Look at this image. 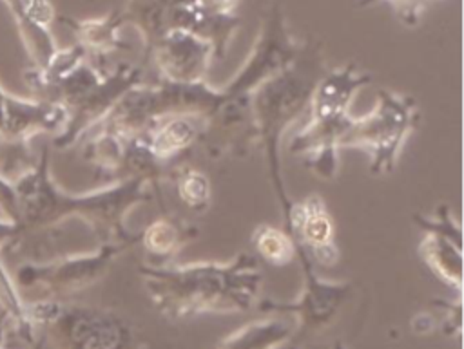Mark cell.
Returning <instances> with one entry per match:
<instances>
[{
    "mask_svg": "<svg viewBox=\"0 0 464 349\" xmlns=\"http://www.w3.org/2000/svg\"><path fill=\"white\" fill-rule=\"evenodd\" d=\"M25 349H44V340L38 336V340L33 344V345H29V347H25Z\"/></svg>",
    "mask_w": 464,
    "mask_h": 349,
    "instance_id": "44dd1931",
    "label": "cell"
},
{
    "mask_svg": "<svg viewBox=\"0 0 464 349\" xmlns=\"http://www.w3.org/2000/svg\"><path fill=\"white\" fill-rule=\"evenodd\" d=\"M138 273L156 309L170 320L248 311L257 304L263 284L259 260L248 253L227 262H147L138 266Z\"/></svg>",
    "mask_w": 464,
    "mask_h": 349,
    "instance_id": "7a4b0ae2",
    "label": "cell"
},
{
    "mask_svg": "<svg viewBox=\"0 0 464 349\" xmlns=\"http://www.w3.org/2000/svg\"><path fill=\"white\" fill-rule=\"evenodd\" d=\"M326 74L317 56H295V60L276 76L263 81L250 94V118L256 143L266 157L274 193L281 204L283 217L292 204L283 174L279 143L286 128L308 110L319 80Z\"/></svg>",
    "mask_w": 464,
    "mask_h": 349,
    "instance_id": "277c9868",
    "label": "cell"
},
{
    "mask_svg": "<svg viewBox=\"0 0 464 349\" xmlns=\"http://www.w3.org/2000/svg\"><path fill=\"white\" fill-rule=\"evenodd\" d=\"M161 80L174 83L205 81L208 65V47L190 38L167 40L156 54Z\"/></svg>",
    "mask_w": 464,
    "mask_h": 349,
    "instance_id": "5bb4252c",
    "label": "cell"
},
{
    "mask_svg": "<svg viewBox=\"0 0 464 349\" xmlns=\"http://www.w3.org/2000/svg\"><path fill=\"white\" fill-rule=\"evenodd\" d=\"M370 81V74L353 67L326 72L310 99V118L292 137L288 150L303 157V165L321 179H335L339 172V143L352 123L353 96Z\"/></svg>",
    "mask_w": 464,
    "mask_h": 349,
    "instance_id": "5b68a950",
    "label": "cell"
},
{
    "mask_svg": "<svg viewBox=\"0 0 464 349\" xmlns=\"http://www.w3.org/2000/svg\"><path fill=\"white\" fill-rule=\"evenodd\" d=\"M303 268V289L294 302H281L274 298L257 300V309L263 313L292 315L295 318L294 338L299 340L306 335L326 329L339 315L341 307L352 295L350 282L323 280L310 259H299Z\"/></svg>",
    "mask_w": 464,
    "mask_h": 349,
    "instance_id": "30bf717a",
    "label": "cell"
},
{
    "mask_svg": "<svg viewBox=\"0 0 464 349\" xmlns=\"http://www.w3.org/2000/svg\"><path fill=\"white\" fill-rule=\"evenodd\" d=\"M24 80L34 98L65 110V125L53 137V145L65 150L98 127L127 90L140 85V71L120 69L111 76H102L85 61L80 47H71L56 51L42 69L25 71Z\"/></svg>",
    "mask_w": 464,
    "mask_h": 349,
    "instance_id": "3957f363",
    "label": "cell"
},
{
    "mask_svg": "<svg viewBox=\"0 0 464 349\" xmlns=\"http://www.w3.org/2000/svg\"><path fill=\"white\" fill-rule=\"evenodd\" d=\"M9 9L20 38L24 42L25 52L31 58L34 69H42L58 51L49 31L36 27L29 18V0H2Z\"/></svg>",
    "mask_w": 464,
    "mask_h": 349,
    "instance_id": "e0dca14e",
    "label": "cell"
},
{
    "mask_svg": "<svg viewBox=\"0 0 464 349\" xmlns=\"http://www.w3.org/2000/svg\"><path fill=\"white\" fill-rule=\"evenodd\" d=\"M419 119L420 112L411 96L379 89L375 107L361 118H352L339 146L362 150L370 159L372 175L392 174Z\"/></svg>",
    "mask_w": 464,
    "mask_h": 349,
    "instance_id": "ba28073f",
    "label": "cell"
},
{
    "mask_svg": "<svg viewBox=\"0 0 464 349\" xmlns=\"http://www.w3.org/2000/svg\"><path fill=\"white\" fill-rule=\"evenodd\" d=\"M129 244L103 242L94 251L54 257L49 260L22 262L11 271L14 289L24 302H67L76 293L102 280L114 259Z\"/></svg>",
    "mask_w": 464,
    "mask_h": 349,
    "instance_id": "52a82bcc",
    "label": "cell"
},
{
    "mask_svg": "<svg viewBox=\"0 0 464 349\" xmlns=\"http://www.w3.org/2000/svg\"><path fill=\"white\" fill-rule=\"evenodd\" d=\"M285 349H297V345H295V344H286Z\"/></svg>",
    "mask_w": 464,
    "mask_h": 349,
    "instance_id": "7402d4cb",
    "label": "cell"
},
{
    "mask_svg": "<svg viewBox=\"0 0 464 349\" xmlns=\"http://www.w3.org/2000/svg\"><path fill=\"white\" fill-rule=\"evenodd\" d=\"M198 228L194 224L183 222L181 219L163 215L154 221L147 230L140 231V242L149 255L169 259L176 255L183 246L198 237Z\"/></svg>",
    "mask_w": 464,
    "mask_h": 349,
    "instance_id": "2e32d148",
    "label": "cell"
},
{
    "mask_svg": "<svg viewBox=\"0 0 464 349\" xmlns=\"http://www.w3.org/2000/svg\"><path fill=\"white\" fill-rule=\"evenodd\" d=\"M176 179L179 199L196 213H203L210 204V183L205 174L196 168H178Z\"/></svg>",
    "mask_w": 464,
    "mask_h": 349,
    "instance_id": "d6986e66",
    "label": "cell"
},
{
    "mask_svg": "<svg viewBox=\"0 0 464 349\" xmlns=\"http://www.w3.org/2000/svg\"><path fill=\"white\" fill-rule=\"evenodd\" d=\"M283 221L285 230L295 244V253L303 251L310 262H319L323 266L337 262L339 251L334 241L335 230L321 195L312 193L303 201H292Z\"/></svg>",
    "mask_w": 464,
    "mask_h": 349,
    "instance_id": "7c38bea8",
    "label": "cell"
},
{
    "mask_svg": "<svg viewBox=\"0 0 464 349\" xmlns=\"http://www.w3.org/2000/svg\"><path fill=\"white\" fill-rule=\"evenodd\" d=\"M27 318L44 349H138L130 322L112 309L67 302L29 304Z\"/></svg>",
    "mask_w": 464,
    "mask_h": 349,
    "instance_id": "8992f818",
    "label": "cell"
},
{
    "mask_svg": "<svg viewBox=\"0 0 464 349\" xmlns=\"http://www.w3.org/2000/svg\"><path fill=\"white\" fill-rule=\"evenodd\" d=\"M147 184L143 179H123L91 192L71 193L54 181L49 146H44L34 165L13 181L18 226L27 235L69 219H82L102 242L134 246L140 242V231L130 233L125 228V217L136 204L147 201Z\"/></svg>",
    "mask_w": 464,
    "mask_h": 349,
    "instance_id": "6da1fadb",
    "label": "cell"
},
{
    "mask_svg": "<svg viewBox=\"0 0 464 349\" xmlns=\"http://www.w3.org/2000/svg\"><path fill=\"white\" fill-rule=\"evenodd\" d=\"M413 221L424 231L419 253L426 266L446 284L460 291L462 286V231L451 210L442 204L435 215L415 213Z\"/></svg>",
    "mask_w": 464,
    "mask_h": 349,
    "instance_id": "8fae6325",
    "label": "cell"
},
{
    "mask_svg": "<svg viewBox=\"0 0 464 349\" xmlns=\"http://www.w3.org/2000/svg\"><path fill=\"white\" fill-rule=\"evenodd\" d=\"M295 56L292 42L285 38L281 24L274 20L245 67L219 90L225 98H248L256 87L288 67Z\"/></svg>",
    "mask_w": 464,
    "mask_h": 349,
    "instance_id": "4fadbf2b",
    "label": "cell"
},
{
    "mask_svg": "<svg viewBox=\"0 0 464 349\" xmlns=\"http://www.w3.org/2000/svg\"><path fill=\"white\" fill-rule=\"evenodd\" d=\"M65 118L60 105L34 96H16L0 83V174L14 181L29 170L36 161L29 141L38 134L56 136Z\"/></svg>",
    "mask_w": 464,
    "mask_h": 349,
    "instance_id": "9c48e42d",
    "label": "cell"
},
{
    "mask_svg": "<svg viewBox=\"0 0 464 349\" xmlns=\"http://www.w3.org/2000/svg\"><path fill=\"white\" fill-rule=\"evenodd\" d=\"M252 244L257 255L272 266H286L297 257L295 244L288 231L270 224H261L254 230Z\"/></svg>",
    "mask_w": 464,
    "mask_h": 349,
    "instance_id": "ac0fdd59",
    "label": "cell"
},
{
    "mask_svg": "<svg viewBox=\"0 0 464 349\" xmlns=\"http://www.w3.org/2000/svg\"><path fill=\"white\" fill-rule=\"evenodd\" d=\"M335 349H341V345H337V347H335Z\"/></svg>",
    "mask_w": 464,
    "mask_h": 349,
    "instance_id": "603a6c76",
    "label": "cell"
},
{
    "mask_svg": "<svg viewBox=\"0 0 464 349\" xmlns=\"http://www.w3.org/2000/svg\"><path fill=\"white\" fill-rule=\"evenodd\" d=\"M0 213L5 221L18 224V208H16V193L13 181L0 174Z\"/></svg>",
    "mask_w": 464,
    "mask_h": 349,
    "instance_id": "ffe728a7",
    "label": "cell"
},
{
    "mask_svg": "<svg viewBox=\"0 0 464 349\" xmlns=\"http://www.w3.org/2000/svg\"><path fill=\"white\" fill-rule=\"evenodd\" d=\"M294 325L283 318L250 322L228 335L218 349H279L290 344Z\"/></svg>",
    "mask_w": 464,
    "mask_h": 349,
    "instance_id": "9a60e30c",
    "label": "cell"
}]
</instances>
